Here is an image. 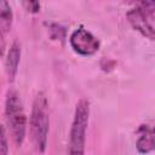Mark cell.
I'll return each mask as SVG.
<instances>
[{
  "instance_id": "obj_6",
  "label": "cell",
  "mask_w": 155,
  "mask_h": 155,
  "mask_svg": "<svg viewBox=\"0 0 155 155\" xmlns=\"http://www.w3.org/2000/svg\"><path fill=\"white\" fill-rule=\"evenodd\" d=\"M21 59V45L18 41H13L6 58V71L8 75V80L13 81L17 70H18V64Z\"/></svg>"
},
{
  "instance_id": "obj_1",
  "label": "cell",
  "mask_w": 155,
  "mask_h": 155,
  "mask_svg": "<svg viewBox=\"0 0 155 155\" xmlns=\"http://www.w3.org/2000/svg\"><path fill=\"white\" fill-rule=\"evenodd\" d=\"M47 99L42 93H39L33 103L30 121H29V130L31 140L40 153L45 151L47 144V136H48V108H47Z\"/></svg>"
},
{
  "instance_id": "obj_8",
  "label": "cell",
  "mask_w": 155,
  "mask_h": 155,
  "mask_svg": "<svg viewBox=\"0 0 155 155\" xmlns=\"http://www.w3.org/2000/svg\"><path fill=\"white\" fill-rule=\"evenodd\" d=\"M12 24V11L6 0H1L0 5V28L1 35L4 36L11 28Z\"/></svg>"
},
{
  "instance_id": "obj_5",
  "label": "cell",
  "mask_w": 155,
  "mask_h": 155,
  "mask_svg": "<svg viewBox=\"0 0 155 155\" xmlns=\"http://www.w3.org/2000/svg\"><path fill=\"white\" fill-rule=\"evenodd\" d=\"M127 19L130 24L139 31L143 36L155 40V13L147 12L139 8H132L127 12Z\"/></svg>"
},
{
  "instance_id": "obj_3",
  "label": "cell",
  "mask_w": 155,
  "mask_h": 155,
  "mask_svg": "<svg viewBox=\"0 0 155 155\" xmlns=\"http://www.w3.org/2000/svg\"><path fill=\"white\" fill-rule=\"evenodd\" d=\"M90 117V103L87 99L82 98L78 102L74 114V120L71 124L69 148L68 153L73 155H81L85 153V139L86 130Z\"/></svg>"
},
{
  "instance_id": "obj_11",
  "label": "cell",
  "mask_w": 155,
  "mask_h": 155,
  "mask_svg": "<svg viewBox=\"0 0 155 155\" xmlns=\"http://www.w3.org/2000/svg\"><path fill=\"white\" fill-rule=\"evenodd\" d=\"M0 154L1 155H6L7 154V140H6V132H5V127L1 126V136H0Z\"/></svg>"
},
{
  "instance_id": "obj_4",
  "label": "cell",
  "mask_w": 155,
  "mask_h": 155,
  "mask_svg": "<svg viewBox=\"0 0 155 155\" xmlns=\"http://www.w3.org/2000/svg\"><path fill=\"white\" fill-rule=\"evenodd\" d=\"M71 48L81 56H92L99 50V40L87 29L79 28L70 35Z\"/></svg>"
},
{
  "instance_id": "obj_7",
  "label": "cell",
  "mask_w": 155,
  "mask_h": 155,
  "mask_svg": "<svg viewBox=\"0 0 155 155\" xmlns=\"http://www.w3.org/2000/svg\"><path fill=\"white\" fill-rule=\"evenodd\" d=\"M139 153H149L155 150V128L149 126L140 127V134L137 140Z\"/></svg>"
},
{
  "instance_id": "obj_2",
  "label": "cell",
  "mask_w": 155,
  "mask_h": 155,
  "mask_svg": "<svg viewBox=\"0 0 155 155\" xmlns=\"http://www.w3.org/2000/svg\"><path fill=\"white\" fill-rule=\"evenodd\" d=\"M5 115L10 127V133L13 142L21 147L27 131V117L18 93L15 90H8L5 102Z\"/></svg>"
},
{
  "instance_id": "obj_9",
  "label": "cell",
  "mask_w": 155,
  "mask_h": 155,
  "mask_svg": "<svg viewBox=\"0 0 155 155\" xmlns=\"http://www.w3.org/2000/svg\"><path fill=\"white\" fill-rule=\"evenodd\" d=\"M128 1L133 4L136 8L155 13V0H128Z\"/></svg>"
},
{
  "instance_id": "obj_10",
  "label": "cell",
  "mask_w": 155,
  "mask_h": 155,
  "mask_svg": "<svg viewBox=\"0 0 155 155\" xmlns=\"http://www.w3.org/2000/svg\"><path fill=\"white\" fill-rule=\"evenodd\" d=\"M22 2L30 13H36L40 10V0H22Z\"/></svg>"
}]
</instances>
